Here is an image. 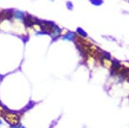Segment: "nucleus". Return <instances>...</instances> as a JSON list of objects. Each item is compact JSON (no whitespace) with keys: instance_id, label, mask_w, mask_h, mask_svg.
Returning <instances> with one entry per match:
<instances>
[{"instance_id":"2","label":"nucleus","mask_w":129,"mask_h":128,"mask_svg":"<svg viewBox=\"0 0 129 128\" xmlns=\"http://www.w3.org/2000/svg\"><path fill=\"white\" fill-rule=\"evenodd\" d=\"M14 17L19 18V19H22V18L24 17V13L20 11H15L14 13Z\"/></svg>"},{"instance_id":"3","label":"nucleus","mask_w":129,"mask_h":128,"mask_svg":"<svg viewBox=\"0 0 129 128\" xmlns=\"http://www.w3.org/2000/svg\"><path fill=\"white\" fill-rule=\"evenodd\" d=\"M74 37H75V36H74V34L72 33V32H68V34L64 36V39H67V40H73Z\"/></svg>"},{"instance_id":"6","label":"nucleus","mask_w":129,"mask_h":128,"mask_svg":"<svg viewBox=\"0 0 129 128\" xmlns=\"http://www.w3.org/2000/svg\"><path fill=\"white\" fill-rule=\"evenodd\" d=\"M0 125H2V121H0Z\"/></svg>"},{"instance_id":"4","label":"nucleus","mask_w":129,"mask_h":128,"mask_svg":"<svg viewBox=\"0 0 129 128\" xmlns=\"http://www.w3.org/2000/svg\"><path fill=\"white\" fill-rule=\"evenodd\" d=\"M91 3L95 5H100V4H102V0H90Z\"/></svg>"},{"instance_id":"1","label":"nucleus","mask_w":129,"mask_h":128,"mask_svg":"<svg viewBox=\"0 0 129 128\" xmlns=\"http://www.w3.org/2000/svg\"><path fill=\"white\" fill-rule=\"evenodd\" d=\"M4 119L11 126H16L19 122V116L15 113H5L4 115Z\"/></svg>"},{"instance_id":"5","label":"nucleus","mask_w":129,"mask_h":128,"mask_svg":"<svg viewBox=\"0 0 129 128\" xmlns=\"http://www.w3.org/2000/svg\"><path fill=\"white\" fill-rule=\"evenodd\" d=\"M78 33H79L80 35H82V36H84V37H85V36H87V34H86L85 32L83 31V30H82V29H80V28L78 29Z\"/></svg>"}]
</instances>
